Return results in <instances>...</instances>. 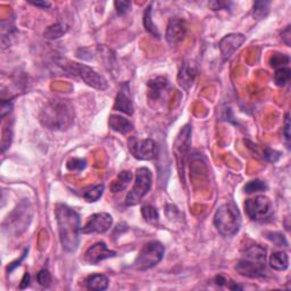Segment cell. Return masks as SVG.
<instances>
[{
  "label": "cell",
  "mask_w": 291,
  "mask_h": 291,
  "mask_svg": "<svg viewBox=\"0 0 291 291\" xmlns=\"http://www.w3.org/2000/svg\"><path fill=\"white\" fill-rule=\"evenodd\" d=\"M117 255L116 251L111 250L107 247V245L102 241H99L95 245H92L91 247H89L85 254V260L88 264L97 265L100 263L101 260L115 257Z\"/></svg>",
  "instance_id": "4fadbf2b"
},
{
  "label": "cell",
  "mask_w": 291,
  "mask_h": 291,
  "mask_svg": "<svg viewBox=\"0 0 291 291\" xmlns=\"http://www.w3.org/2000/svg\"><path fill=\"white\" fill-rule=\"evenodd\" d=\"M152 6H154V4H149V6H148L145 9V13H144V28L148 33H150L151 36H154L155 38L160 39L161 34L158 32V29L156 28V25L152 22V17H151V12H152Z\"/></svg>",
  "instance_id": "7402d4cb"
},
{
  "label": "cell",
  "mask_w": 291,
  "mask_h": 291,
  "mask_svg": "<svg viewBox=\"0 0 291 291\" xmlns=\"http://www.w3.org/2000/svg\"><path fill=\"white\" fill-rule=\"evenodd\" d=\"M55 215L58 225L59 240H61L63 248L68 253H74L80 244V215L72 207L65 204L56 205Z\"/></svg>",
  "instance_id": "6da1fadb"
},
{
  "label": "cell",
  "mask_w": 291,
  "mask_h": 291,
  "mask_svg": "<svg viewBox=\"0 0 291 291\" xmlns=\"http://www.w3.org/2000/svg\"><path fill=\"white\" fill-rule=\"evenodd\" d=\"M266 269V249L259 245L249 247L236 262L235 271L249 279L262 278Z\"/></svg>",
  "instance_id": "3957f363"
},
{
  "label": "cell",
  "mask_w": 291,
  "mask_h": 291,
  "mask_svg": "<svg viewBox=\"0 0 291 291\" xmlns=\"http://www.w3.org/2000/svg\"><path fill=\"white\" fill-rule=\"evenodd\" d=\"M28 251H29V249H28V248H27V249H24V253L22 254L21 258L17 259V260H15V262L11 263V264H9V265L7 266V272H8V273H12L15 269L18 268V266L21 265V263L23 262V259L25 258V256H27V254H28Z\"/></svg>",
  "instance_id": "8d00e7d4"
},
{
  "label": "cell",
  "mask_w": 291,
  "mask_h": 291,
  "mask_svg": "<svg viewBox=\"0 0 291 291\" xmlns=\"http://www.w3.org/2000/svg\"><path fill=\"white\" fill-rule=\"evenodd\" d=\"M12 107H13L12 101H6V100L2 101V118H5V116L11 113Z\"/></svg>",
  "instance_id": "74e56055"
},
{
  "label": "cell",
  "mask_w": 291,
  "mask_h": 291,
  "mask_svg": "<svg viewBox=\"0 0 291 291\" xmlns=\"http://www.w3.org/2000/svg\"><path fill=\"white\" fill-rule=\"evenodd\" d=\"M245 209L250 220L257 222H264L273 215L272 203L265 196H257L253 199L246 200Z\"/></svg>",
  "instance_id": "ba28073f"
},
{
  "label": "cell",
  "mask_w": 291,
  "mask_h": 291,
  "mask_svg": "<svg viewBox=\"0 0 291 291\" xmlns=\"http://www.w3.org/2000/svg\"><path fill=\"white\" fill-rule=\"evenodd\" d=\"M290 62V58L285 55H281V54H275L271 58V66L272 67H284V65H288Z\"/></svg>",
  "instance_id": "1f68e13d"
},
{
  "label": "cell",
  "mask_w": 291,
  "mask_h": 291,
  "mask_svg": "<svg viewBox=\"0 0 291 291\" xmlns=\"http://www.w3.org/2000/svg\"><path fill=\"white\" fill-rule=\"evenodd\" d=\"M283 136H284L285 142H287V146L289 147V145H290V118H289V113H287V114H285Z\"/></svg>",
  "instance_id": "e575fe53"
},
{
  "label": "cell",
  "mask_w": 291,
  "mask_h": 291,
  "mask_svg": "<svg viewBox=\"0 0 291 291\" xmlns=\"http://www.w3.org/2000/svg\"><path fill=\"white\" fill-rule=\"evenodd\" d=\"M245 41H246V37L244 34L231 33L228 34V36H225L219 43L222 59H223L224 62L230 59Z\"/></svg>",
  "instance_id": "7c38bea8"
},
{
  "label": "cell",
  "mask_w": 291,
  "mask_h": 291,
  "mask_svg": "<svg viewBox=\"0 0 291 291\" xmlns=\"http://www.w3.org/2000/svg\"><path fill=\"white\" fill-rule=\"evenodd\" d=\"M37 280L38 283L41 285L43 288H49L51 284V274L49 273L48 270H41L40 272L37 274Z\"/></svg>",
  "instance_id": "f1b7e54d"
},
{
  "label": "cell",
  "mask_w": 291,
  "mask_h": 291,
  "mask_svg": "<svg viewBox=\"0 0 291 291\" xmlns=\"http://www.w3.org/2000/svg\"><path fill=\"white\" fill-rule=\"evenodd\" d=\"M152 184L151 171L147 167H140L137 170L136 181L131 191L125 198V205L135 206L139 204L141 199L149 192Z\"/></svg>",
  "instance_id": "52a82bcc"
},
{
  "label": "cell",
  "mask_w": 291,
  "mask_h": 291,
  "mask_svg": "<svg viewBox=\"0 0 291 291\" xmlns=\"http://www.w3.org/2000/svg\"><path fill=\"white\" fill-rule=\"evenodd\" d=\"M114 111H118L124 113L126 115H132L135 112V107H133L130 89H129V82H124L121 85V89L118 91L115 103H114Z\"/></svg>",
  "instance_id": "2e32d148"
},
{
  "label": "cell",
  "mask_w": 291,
  "mask_h": 291,
  "mask_svg": "<svg viewBox=\"0 0 291 291\" xmlns=\"http://www.w3.org/2000/svg\"><path fill=\"white\" fill-rule=\"evenodd\" d=\"M263 158H265L269 162L275 163L280 158V152L270 149V148H265V149L263 150Z\"/></svg>",
  "instance_id": "836d02e7"
},
{
  "label": "cell",
  "mask_w": 291,
  "mask_h": 291,
  "mask_svg": "<svg viewBox=\"0 0 291 291\" xmlns=\"http://www.w3.org/2000/svg\"><path fill=\"white\" fill-rule=\"evenodd\" d=\"M170 88V82L164 76H157L148 81V96L151 100H158L167 89Z\"/></svg>",
  "instance_id": "e0dca14e"
},
{
  "label": "cell",
  "mask_w": 291,
  "mask_h": 291,
  "mask_svg": "<svg viewBox=\"0 0 291 291\" xmlns=\"http://www.w3.org/2000/svg\"><path fill=\"white\" fill-rule=\"evenodd\" d=\"M31 5H33V6H37V7H41V8H48V7H50V3H48V2H29Z\"/></svg>",
  "instance_id": "60d3db41"
},
{
  "label": "cell",
  "mask_w": 291,
  "mask_h": 291,
  "mask_svg": "<svg viewBox=\"0 0 291 291\" xmlns=\"http://www.w3.org/2000/svg\"><path fill=\"white\" fill-rule=\"evenodd\" d=\"M266 235H268L269 240L279 246V247H282V246L283 247H288V241L285 240V236L281 232H269Z\"/></svg>",
  "instance_id": "4dcf8cb0"
},
{
  "label": "cell",
  "mask_w": 291,
  "mask_h": 291,
  "mask_svg": "<svg viewBox=\"0 0 291 291\" xmlns=\"http://www.w3.org/2000/svg\"><path fill=\"white\" fill-rule=\"evenodd\" d=\"M30 274L29 272H25L23 275V279L21 281V284H19V289H25L29 287V284H30Z\"/></svg>",
  "instance_id": "f35d334b"
},
{
  "label": "cell",
  "mask_w": 291,
  "mask_h": 291,
  "mask_svg": "<svg viewBox=\"0 0 291 291\" xmlns=\"http://www.w3.org/2000/svg\"><path fill=\"white\" fill-rule=\"evenodd\" d=\"M30 211H31V208H30L29 201H23V203L13 211L11 216H8V219L4 223V229H8L11 231L15 230V232L19 234L22 231L27 229V225H29L30 221H31V216L24 219L21 218L30 214Z\"/></svg>",
  "instance_id": "30bf717a"
},
{
  "label": "cell",
  "mask_w": 291,
  "mask_h": 291,
  "mask_svg": "<svg viewBox=\"0 0 291 291\" xmlns=\"http://www.w3.org/2000/svg\"><path fill=\"white\" fill-rule=\"evenodd\" d=\"M108 125L112 130L122 133V135H127L133 130L132 123L121 115H111L110 120H108Z\"/></svg>",
  "instance_id": "ac0fdd59"
},
{
  "label": "cell",
  "mask_w": 291,
  "mask_h": 291,
  "mask_svg": "<svg viewBox=\"0 0 291 291\" xmlns=\"http://www.w3.org/2000/svg\"><path fill=\"white\" fill-rule=\"evenodd\" d=\"M197 75H198V67L195 62L187 61L183 62L180 68L179 75H177V82L182 89L188 91L194 85Z\"/></svg>",
  "instance_id": "9a60e30c"
},
{
  "label": "cell",
  "mask_w": 291,
  "mask_h": 291,
  "mask_svg": "<svg viewBox=\"0 0 291 291\" xmlns=\"http://www.w3.org/2000/svg\"><path fill=\"white\" fill-rule=\"evenodd\" d=\"M68 28L63 23H56L54 25L49 27L46 31H44V38L50 39V40H55V39L61 38L63 34H65Z\"/></svg>",
  "instance_id": "603a6c76"
},
{
  "label": "cell",
  "mask_w": 291,
  "mask_h": 291,
  "mask_svg": "<svg viewBox=\"0 0 291 291\" xmlns=\"http://www.w3.org/2000/svg\"><path fill=\"white\" fill-rule=\"evenodd\" d=\"M165 254V247L160 241H149L141 248L133 268L138 271H146L162 262Z\"/></svg>",
  "instance_id": "8992f818"
},
{
  "label": "cell",
  "mask_w": 291,
  "mask_h": 291,
  "mask_svg": "<svg viewBox=\"0 0 291 291\" xmlns=\"http://www.w3.org/2000/svg\"><path fill=\"white\" fill-rule=\"evenodd\" d=\"M103 189H105V186L103 184H97L93 186L91 188H89L82 194V197L85 198L88 203H95L98 199L102 196Z\"/></svg>",
  "instance_id": "cb8c5ba5"
},
{
  "label": "cell",
  "mask_w": 291,
  "mask_h": 291,
  "mask_svg": "<svg viewBox=\"0 0 291 291\" xmlns=\"http://www.w3.org/2000/svg\"><path fill=\"white\" fill-rule=\"evenodd\" d=\"M270 266L274 271H285L289 266V257L284 251H274L270 256Z\"/></svg>",
  "instance_id": "44dd1931"
},
{
  "label": "cell",
  "mask_w": 291,
  "mask_h": 291,
  "mask_svg": "<svg viewBox=\"0 0 291 291\" xmlns=\"http://www.w3.org/2000/svg\"><path fill=\"white\" fill-rule=\"evenodd\" d=\"M270 3L268 2H256L254 4V16L257 18H263L266 16V14L269 12Z\"/></svg>",
  "instance_id": "83f0119b"
},
{
  "label": "cell",
  "mask_w": 291,
  "mask_h": 291,
  "mask_svg": "<svg viewBox=\"0 0 291 291\" xmlns=\"http://www.w3.org/2000/svg\"><path fill=\"white\" fill-rule=\"evenodd\" d=\"M290 77H291V71L287 66L277 68V71L274 73V81L279 87H284L287 85V83L290 81Z\"/></svg>",
  "instance_id": "484cf974"
},
{
  "label": "cell",
  "mask_w": 291,
  "mask_h": 291,
  "mask_svg": "<svg viewBox=\"0 0 291 291\" xmlns=\"http://www.w3.org/2000/svg\"><path fill=\"white\" fill-rule=\"evenodd\" d=\"M214 225L223 236H233L238 233L241 225V215L233 204L220 206L214 216Z\"/></svg>",
  "instance_id": "277c9868"
},
{
  "label": "cell",
  "mask_w": 291,
  "mask_h": 291,
  "mask_svg": "<svg viewBox=\"0 0 291 291\" xmlns=\"http://www.w3.org/2000/svg\"><path fill=\"white\" fill-rule=\"evenodd\" d=\"M108 284H110V279L103 274H92L86 280V285L89 290H106Z\"/></svg>",
  "instance_id": "ffe728a7"
},
{
  "label": "cell",
  "mask_w": 291,
  "mask_h": 291,
  "mask_svg": "<svg viewBox=\"0 0 291 291\" xmlns=\"http://www.w3.org/2000/svg\"><path fill=\"white\" fill-rule=\"evenodd\" d=\"M113 218L108 213H96L88 219L85 226L81 228V233H105L112 228Z\"/></svg>",
  "instance_id": "8fae6325"
},
{
  "label": "cell",
  "mask_w": 291,
  "mask_h": 291,
  "mask_svg": "<svg viewBox=\"0 0 291 291\" xmlns=\"http://www.w3.org/2000/svg\"><path fill=\"white\" fill-rule=\"evenodd\" d=\"M129 149L137 160L151 161L157 156V146L154 140L145 139L139 140L132 137L129 139Z\"/></svg>",
  "instance_id": "9c48e42d"
},
{
  "label": "cell",
  "mask_w": 291,
  "mask_h": 291,
  "mask_svg": "<svg viewBox=\"0 0 291 291\" xmlns=\"http://www.w3.org/2000/svg\"><path fill=\"white\" fill-rule=\"evenodd\" d=\"M268 189V186L264 181L262 180H253L248 182L247 184L245 186V192L246 194H255V192H260V191H265Z\"/></svg>",
  "instance_id": "4316f807"
},
{
  "label": "cell",
  "mask_w": 291,
  "mask_h": 291,
  "mask_svg": "<svg viewBox=\"0 0 291 291\" xmlns=\"http://www.w3.org/2000/svg\"><path fill=\"white\" fill-rule=\"evenodd\" d=\"M141 215L146 222L150 224H156L160 220V213L154 206L145 205L141 207Z\"/></svg>",
  "instance_id": "d4e9b609"
},
{
  "label": "cell",
  "mask_w": 291,
  "mask_h": 291,
  "mask_svg": "<svg viewBox=\"0 0 291 291\" xmlns=\"http://www.w3.org/2000/svg\"><path fill=\"white\" fill-rule=\"evenodd\" d=\"M114 6H115V9H116V12L118 15H124L130 11L131 3L130 2H121L120 0V2L114 3Z\"/></svg>",
  "instance_id": "d6a6232c"
},
{
  "label": "cell",
  "mask_w": 291,
  "mask_h": 291,
  "mask_svg": "<svg viewBox=\"0 0 291 291\" xmlns=\"http://www.w3.org/2000/svg\"><path fill=\"white\" fill-rule=\"evenodd\" d=\"M64 70L67 73H70L71 75L80 77L86 85L93 89H97V90H106L108 88V82L106 78L101 74L92 70L91 67L85 65V64L68 63L64 66Z\"/></svg>",
  "instance_id": "5b68a950"
},
{
  "label": "cell",
  "mask_w": 291,
  "mask_h": 291,
  "mask_svg": "<svg viewBox=\"0 0 291 291\" xmlns=\"http://www.w3.org/2000/svg\"><path fill=\"white\" fill-rule=\"evenodd\" d=\"M132 181V173L130 171H122L120 174L116 176V179L112 182L111 191L113 194H118V192L124 191L127 186Z\"/></svg>",
  "instance_id": "d6986e66"
},
{
  "label": "cell",
  "mask_w": 291,
  "mask_h": 291,
  "mask_svg": "<svg viewBox=\"0 0 291 291\" xmlns=\"http://www.w3.org/2000/svg\"><path fill=\"white\" fill-rule=\"evenodd\" d=\"M281 37H282V40L285 42V44H287V46H290V27L285 28L284 31H282Z\"/></svg>",
  "instance_id": "ab89813d"
},
{
  "label": "cell",
  "mask_w": 291,
  "mask_h": 291,
  "mask_svg": "<svg viewBox=\"0 0 291 291\" xmlns=\"http://www.w3.org/2000/svg\"><path fill=\"white\" fill-rule=\"evenodd\" d=\"M232 3H226V2H210L209 7L213 9V11H221V9H228Z\"/></svg>",
  "instance_id": "d590c367"
},
{
  "label": "cell",
  "mask_w": 291,
  "mask_h": 291,
  "mask_svg": "<svg viewBox=\"0 0 291 291\" xmlns=\"http://www.w3.org/2000/svg\"><path fill=\"white\" fill-rule=\"evenodd\" d=\"M187 31H188V28H187V23L183 19L179 17L171 18L169 24H167L166 30L167 42L172 44V46L180 43L187 36Z\"/></svg>",
  "instance_id": "5bb4252c"
},
{
  "label": "cell",
  "mask_w": 291,
  "mask_h": 291,
  "mask_svg": "<svg viewBox=\"0 0 291 291\" xmlns=\"http://www.w3.org/2000/svg\"><path fill=\"white\" fill-rule=\"evenodd\" d=\"M87 162L82 158H72L67 162V169L73 172H81L86 169Z\"/></svg>",
  "instance_id": "f546056e"
},
{
  "label": "cell",
  "mask_w": 291,
  "mask_h": 291,
  "mask_svg": "<svg viewBox=\"0 0 291 291\" xmlns=\"http://www.w3.org/2000/svg\"><path fill=\"white\" fill-rule=\"evenodd\" d=\"M40 121L50 130H64L70 127L74 121L73 106L65 99L50 100L42 108Z\"/></svg>",
  "instance_id": "7a4b0ae2"
}]
</instances>
